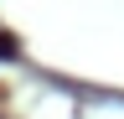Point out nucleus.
I'll list each match as a JSON object with an SVG mask.
<instances>
[{"mask_svg":"<svg viewBox=\"0 0 124 119\" xmlns=\"http://www.w3.org/2000/svg\"><path fill=\"white\" fill-rule=\"evenodd\" d=\"M0 57H16V41H10L5 31H0Z\"/></svg>","mask_w":124,"mask_h":119,"instance_id":"1","label":"nucleus"}]
</instances>
